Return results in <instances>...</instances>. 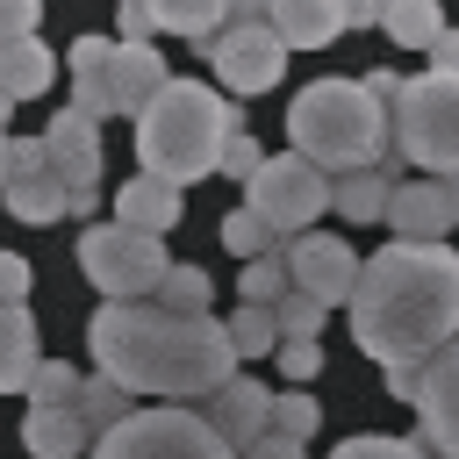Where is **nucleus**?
Here are the masks:
<instances>
[{"label": "nucleus", "instance_id": "nucleus-1", "mask_svg": "<svg viewBox=\"0 0 459 459\" xmlns=\"http://www.w3.org/2000/svg\"><path fill=\"white\" fill-rule=\"evenodd\" d=\"M86 351L122 394L165 402H208L237 373V351L215 316H165L158 301H100L86 323Z\"/></svg>", "mask_w": 459, "mask_h": 459}, {"label": "nucleus", "instance_id": "nucleus-2", "mask_svg": "<svg viewBox=\"0 0 459 459\" xmlns=\"http://www.w3.org/2000/svg\"><path fill=\"white\" fill-rule=\"evenodd\" d=\"M351 337L380 366H423L459 337V251L452 244H380L359 258Z\"/></svg>", "mask_w": 459, "mask_h": 459}, {"label": "nucleus", "instance_id": "nucleus-3", "mask_svg": "<svg viewBox=\"0 0 459 459\" xmlns=\"http://www.w3.org/2000/svg\"><path fill=\"white\" fill-rule=\"evenodd\" d=\"M237 129H244V115L230 93H215L201 79H165L158 100L136 115V165H143V179H165V186L208 179Z\"/></svg>", "mask_w": 459, "mask_h": 459}, {"label": "nucleus", "instance_id": "nucleus-4", "mask_svg": "<svg viewBox=\"0 0 459 459\" xmlns=\"http://www.w3.org/2000/svg\"><path fill=\"white\" fill-rule=\"evenodd\" d=\"M287 136H294V158H308L316 172L337 179V172H359V165L387 158V108L359 79H316V86L294 93Z\"/></svg>", "mask_w": 459, "mask_h": 459}, {"label": "nucleus", "instance_id": "nucleus-5", "mask_svg": "<svg viewBox=\"0 0 459 459\" xmlns=\"http://www.w3.org/2000/svg\"><path fill=\"white\" fill-rule=\"evenodd\" d=\"M65 72H72V108L79 115H143L158 100V86L172 79L158 43H115V36H79L65 50Z\"/></svg>", "mask_w": 459, "mask_h": 459}, {"label": "nucleus", "instance_id": "nucleus-6", "mask_svg": "<svg viewBox=\"0 0 459 459\" xmlns=\"http://www.w3.org/2000/svg\"><path fill=\"white\" fill-rule=\"evenodd\" d=\"M387 151L452 179L459 172V79H437V72L402 79V93L387 100Z\"/></svg>", "mask_w": 459, "mask_h": 459}, {"label": "nucleus", "instance_id": "nucleus-7", "mask_svg": "<svg viewBox=\"0 0 459 459\" xmlns=\"http://www.w3.org/2000/svg\"><path fill=\"white\" fill-rule=\"evenodd\" d=\"M165 237H136L122 222H86L79 230V273L108 294V301H151L165 280Z\"/></svg>", "mask_w": 459, "mask_h": 459}, {"label": "nucleus", "instance_id": "nucleus-8", "mask_svg": "<svg viewBox=\"0 0 459 459\" xmlns=\"http://www.w3.org/2000/svg\"><path fill=\"white\" fill-rule=\"evenodd\" d=\"M93 459H237V452L201 423V409H129L93 445Z\"/></svg>", "mask_w": 459, "mask_h": 459}, {"label": "nucleus", "instance_id": "nucleus-9", "mask_svg": "<svg viewBox=\"0 0 459 459\" xmlns=\"http://www.w3.org/2000/svg\"><path fill=\"white\" fill-rule=\"evenodd\" d=\"M244 208H251L273 237H301V230L330 208V172H316L308 158L280 151V158H265V165L244 179Z\"/></svg>", "mask_w": 459, "mask_h": 459}, {"label": "nucleus", "instance_id": "nucleus-10", "mask_svg": "<svg viewBox=\"0 0 459 459\" xmlns=\"http://www.w3.org/2000/svg\"><path fill=\"white\" fill-rule=\"evenodd\" d=\"M201 50H208L222 93H273L280 72H287V50H280V36L265 29V7H230L222 36H208Z\"/></svg>", "mask_w": 459, "mask_h": 459}, {"label": "nucleus", "instance_id": "nucleus-11", "mask_svg": "<svg viewBox=\"0 0 459 459\" xmlns=\"http://www.w3.org/2000/svg\"><path fill=\"white\" fill-rule=\"evenodd\" d=\"M280 258H287V287H294V294H308L316 308H337V301H351V287H359V251H351L344 237L301 230Z\"/></svg>", "mask_w": 459, "mask_h": 459}, {"label": "nucleus", "instance_id": "nucleus-12", "mask_svg": "<svg viewBox=\"0 0 459 459\" xmlns=\"http://www.w3.org/2000/svg\"><path fill=\"white\" fill-rule=\"evenodd\" d=\"M409 409H416V445L430 459H459V337L423 359Z\"/></svg>", "mask_w": 459, "mask_h": 459}, {"label": "nucleus", "instance_id": "nucleus-13", "mask_svg": "<svg viewBox=\"0 0 459 459\" xmlns=\"http://www.w3.org/2000/svg\"><path fill=\"white\" fill-rule=\"evenodd\" d=\"M0 201H7L14 222H57V215L72 208L65 179H57L50 158H43V136H7V179H0Z\"/></svg>", "mask_w": 459, "mask_h": 459}, {"label": "nucleus", "instance_id": "nucleus-14", "mask_svg": "<svg viewBox=\"0 0 459 459\" xmlns=\"http://www.w3.org/2000/svg\"><path fill=\"white\" fill-rule=\"evenodd\" d=\"M43 158L65 179V194H93V179H100V122L79 115V108H57L43 122Z\"/></svg>", "mask_w": 459, "mask_h": 459}, {"label": "nucleus", "instance_id": "nucleus-15", "mask_svg": "<svg viewBox=\"0 0 459 459\" xmlns=\"http://www.w3.org/2000/svg\"><path fill=\"white\" fill-rule=\"evenodd\" d=\"M201 423L230 445V452H244V445H258L265 430H273V394L258 387V380H244V373H230L215 394H208V409H201Z\"/></svg>", "mask_w": 459, "mask_h": 459}, {"label": "nucleus", "instance_id": "nucleus-16", "mask_svg": "<svg viewBox=\"0 0 459 459\" xmlns=\"http://www.w3.org/2000/svg\"><path fill=\"white\" fill-rule=\"evenodd\" d=\"M387 230H394V244H445V230H452L445 179H394V194H387Z\"/></svg>", "mask_w": 459, "mask_h": 459}, {"label": "nucleus", "instance_id": "nucleus-17", "mask_svg": "<svg viewBox=\"0 0 459 459\" xmlns=\"http://www.w3.org/2000/svg\"><path fill=\"white\" fill-rule=\"evenodd\" d=\"M186 215V201H179V186H165V179H122V194H115V222L122 230H136V237H165L172 222Z\"/></svg>", "mask_w": 459, "mask_h": 459}, {"label": "nucleus", "instance_id": "nucleus-18", "mask_svg": "<svg viewBox=\"0 0 459 459\" xmlns=\"http://www.w3.org/2000/svg\"><path fill=\"white\" fill-rule=\"evenodd\" d=\"M265 29L280 36V50H323L344 36V7L330 0H287V7H265Z\"/></svg>", "mask_w": 459, "mask_h": 459}, {"label": "nucleus", "instance_id": "nucleus-19", "mask_svg": "<svg viewBox=\"0 0 459 459\" xmlns=\"http://www.w3.org/2000/svg\"><path fill=\"white\" fill-rule=\"evenodd\" d=\"M394 179H402V165H394V158L359 165V172H337V179H330V208H337L344 222H380V215H387Z\"/></svg>", "mask_w": 459, "mask_h": 459}, {"label": "nucleus", "instance_id": "nucleus-20", "mask_svg": "<svg viewBox=\"0 0 459 459\" xmlns=\"http://www.w3.org/2000/svg\"><path fill=\"white\" fill-rule=\"evenodd\" d=\"M36 366H43L36 316H29V308H0V394H22Z\"/></svg>", "mask_w": 459, "mask_h": 459}, {"label": "nucleus", "instance_id": "nucleus-21", "mask_svg": "<svg viewBox=\"0 0 459 459\" xmlns=\"http://www.w3.org/2000/svg\"><path fill=\"white\" fill-rule=\"evenodd\" d=\"M50 79H57V57H50V43H43V36L0 43V93H7V100H36Z\"/></svg>", "mask_w": 459, "mask_h": 459}, {"label": "nucleus", "instance_id": "nucleus-22", "mask_svg": "<svg viewBox=\"0 0 459 459\" xmlns=\"http://www.w3.org/2000/svg\"><path fill=\"white\" fill-rule=\"evenodd\" d=\"M22 445H29V459H79L86 430H79L72 409H29L22 416Z\"/></svg>", "mask_w": 459, "mask_h": 459}, {"label": "nucleus", "instance_id": "nucleus-23", "mask_svg": "<svg viewBox=\"0 0 459 459\" xmlns=\"http://www.w3.org/2000/svg\"><path fill=\"white\" fill-rule=\"evenodd\" d=\"M380 29H387V43H402V50H430V43L445 36V7L402 0V7H380Z\"/></svg>", "mask_w": 459, "mask_h": 459}, {"label": "nucleus", "instance_id": "nucleus-24", "mask_svg": "<svg viewBox=\"0 0 459 459\" xmlns=\"http://www.w3.org/2000/svg\"><path fill=\"white\" fill-rule=\"evenodd\" d=\"M72 416H79V430H86V437H108V430L129 416V394H122L115 380H100V373H93V380H79V394H72Z\"/></svg>", "mask_w": 459, "mask_h": 459}, {"label": "nucleus", "instance_id": "nucleus-25", "mask_svg": "<svg viewBox=\"0 0 459 459\" xmlns=\"http://www.w3.org/2000/svg\"><path fill=\"white\" fill-rule=\"evenodd\" d=\"M151 14H158V29H172V36H194V43L222 36V22H230V7H215V0H158Z\"/></svg>", "mask_w": 459, "mask_h": 459}, {"label": "nucleus", "instance_id": "nucleus-26", "mask_svg": "<svg viewBox=\"0 0 459 459\" xmlns=\"http://www.w3.org/2000/svg\"><path fill=\"white\" fill-rule=\"evenodd\" d=\"M208 294H215V287H208L201 265H165V280H158L151 301H158L165 316H208Z\"/></svg>", "mask_w": 459, "mask_h": 459}, {"label": "nucleus", "instance_id": "nucleus-27", "mask_svg": "<svg viewBox=\"0 0 459 459\" xmlns=\"http://www.w3.org/2000/svg\"><path fill=\"white\" fill-rule=\"evenodd\" d=\"M222 337H230L237 359H273V351H280V323H273V308H244V301H237V316L222 323Z\"/></svg>", "mask_w": 459, "mask_h": 459}, {"label": "nucleus", "instance_id": "nucleus-28", "mask_svg": "<svg viewBox=\"0 0 459 459\" xmlns=\"http://www.w3.org/2000/svg\"><path fill=\"white\" fill-rule=\"evenodd\" d=\"M316 423H323V402H316L308 387H287V394H273V437H294V445H308V437H316Z\"/></svg>", "mask_w": 459, "mask_h": 459}, {"label": "nucleus", "instance_id": "nucleus-29", "mask_svg": "<svg viewBox=\"0 0 459 459\" xmlns=\"http://www.w3.org/2000/svg\"><path fill=\"white\" fill-rule=\"evenodd\" d=\"M79 380H86V373H72L65 359H43V366L29 373V387H22V394H29V409H72Z\"/></svg>", "mask_w": 459, "mask_h": 459}, {"label": "nucleus", "instance_id": "nucleus-30", "mask_svg": "<svg viewBox=\"0 0 459 459\" xmlns=\"http://www.w3.org/2000/svg\"><path fill=\"white\" fill-rule=\"evenodd\" d=\"M237 294H244V308H273V301L287 294V258H280V251L251 258V265H244V280H237Z\"/></svg>", "mask_w": 459, "mask_h": 459}, {"label": "nucleus", "instance_id": "nucleus-31", "mask_svg": "<svg viewBox=\"0 0 459 459\" xmlns=\"http://www.w3.org/2000/svg\"><path fill=\"white\" fill-rule=\"evenodd\" d=\"M222 244L251 265V258H265V251H273V230H265L251 208H230V215H222Z\"/></svg>", "mask_w": 459, "mask_h": 459}, {"label": "nucleus", "instance_id": "nucleus-32", "mask_svg": "<svg viewBox=\"0 0 459 459\" xmlns=\"http://www.w3.org/2000/svg\"><path fill=\"white\" fill-rule=\"evenodd\" d=\"M330 459H430L416 437H380V430H359V437H344Z\"/></svg>", "mask_w": 459, "mask_h": 459}, {"label": "nucleus", "instance_id": "nucleus-33", "mask_svg": "<svg viewBox=\"0 0 459 459\" xmlns=\"http://www.w3.org/2000/svg\"><path fill=\"white\" fill-rule=\"evenodd\" d=\"M323 316H330V308H316V301H308V294H294V287L273 301V323H280V337H316V330H323Z\"/></svg>", "mask_w": 459, "mask_h": 459}, {"label": "nucleus", "instance_id": "nucleus-34", "mask_svg": "<svg viewBox=\"0 0 459 459\" xmlns=\"http://www.w3.org/2000/svg\"><path fill=\"white\" fill-rule=\"evenodd\" d=\"M273 359H280V373H287L294 387L323 373V344H316V337H280V351H273Z\"/></svg>", "mask_w": 459, "mask_h": 459}, {"label": "nucleus", "instance_id": "nucleus-35", "mask_svg": "<svg viewBox=\"0 0 459 459\" xmlns=\"http://www.w3.org/2000/svg\"><path fill=\"white\" fill-rule=\"evenodd\" d=\"M258 165H265V151H258V136H244V129H237V136L222 143V158H215V172H222V179H251Z\"/></svg>", "mask_w": 459, "mask_h": 459}, {"label": "nucleus", "instance_id": "nucleus-36", "mask_svg": "<svg viewBox=\"0 0 459 459\" xmlns=\"http://www.w3.org/2000/svg\"><path fill=\"white\" fill-rule=\"evenodd\" d=\"M22 36H43V7L36 0H0V43H22Z\"/></svg>", "mask_w": 459, "mask_h": 459}, {"label": "nucleus", "instance_id": "nucleus-37", "mask_svg": "<svg viewBox=\"0 0 459 459\" xmlns=\"http://www.w3.org/2000/svg\"><path fill=\"white\" fill-rule=\"evenodd\" d=\"M22 294H29V258L0 251V308H22Z\"/></svg>", "mask_w": 459, "mask_h": 459}, {"label": "nucleus", "instance_id": "nucleus-38", "mask_svg": "<svg viewBox=\"0 0 459 459\" xmlns=\"http://www.w3.org/2000/svg\"><path fill=\"white\" fill-rule=\"evenodd\" d=\"M151 36H158V14H151L143 0H129L122 22H115V43H151Z\"/></svg>", "mask_w": 459, "mask_h": 459}, {"label": "nucleus", "instance_id": "nucleus-39", "mask_svg": "<svg viewBox=\"0 0 459 459\" xmlns=\"http://www.w3.org/2000/svg\"><path fill=\"white\" fill-rule=\"evenodd\" d=\"M423 57H430V72H437V79H459V29H445Z\"/></svg>", "mask_w": 459, "mask_h": 459}, {"label": "nucleus", "instance_id": "nucleus-40", "mask_svg": "<svg viewBox=\"0 0 459 459\" xmlns=\"http://www.w3.org/2000/svg\"><path fill=\"white\" fill-rule=\"evenodd\" d=\"M237 459H308V452H301L294 437H273V430H265V437H258V445H244Z\"/></svg>", "mask_w": 459, "mask_h": 459}, {"label": "nucleus", "instance_id": "nucleus-41", "mask_svg": "<svg viewBox=\"0 0 459 459\" xmlns=\"http://www.w3.org/2000/svg\"><path fill=\"white\" fill-rule=\"evenodd\" d=\"M359 86H366V93H373V100H380V108H387V100H394V93H402V72H387V65H380V72H366V79H359Z\"/></svg>", "mask_w": 459, "mask_h": 459}, {"label": "nucleus", "instance_id": "nucleus-42", "mask_svg": "<svg viewBox=\"0 0 459 459\" xmlns=\"http://www.w3.org/2000/svg\"><path fill=\"white\" fill-rule=\"evenodd\" d=\"M416 373H423V366H387V394H402V402H416Z\"/></svg>", "mask_w": 459, "mask_h": 459}, {"label": "nucleus", "instance_id": "nucleus-43", "mask_svg": "<svg viewBox=\"0 0 459 459\" xmlns=\"http://www.w3.org/2000/svg\"><path fill=\"white\" fill-rule=\"evenodd\" d=\"M445 201H452V222H459V172L445 179Z\"/></svg>", "mask_w": 459, "mask_h": 459}, {"label": "nucleus", "instance_id": "nucleus-44", "mask_svg": "<svg viewBox=\"0 0 459 459\" xmlns=\"http://www.w3.org/2000/svg\"><path fill=\"white\" fill-rule=\"evenodd\" d=\"M7 115H14V100H7V93H0V136H7Z\"/></svg>", "mask_w": 459, "mask_h": 459}, {"label": "nucleus", "instance_id": "nucleus-45", "mask_svg": "<svg viewBox=\"0 0 459 459\" xmlns=\"http://www.w3.org/2000/svg\"><path fill=\"white\" fill-rule=\"evenodd\" d=\"M0 179H7V136H0Z\"/></svg>", "mask_w": 459, "mask_h": 459}]
</instances>
